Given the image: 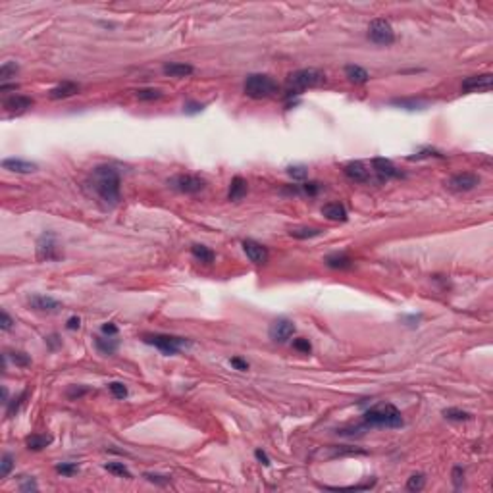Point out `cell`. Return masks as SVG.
I'll return each mask as SVG.
<instances>
[{"label": "cell", "mask_w": 493, "mask_h": 493, "mask_svg": "<svg viewBox=\"0 0 493 493\" xmlns=\"http://www.w3.org/2000/svg\"><path fill=\"white\" fill-rule=\"evenodd\" d=\"M87 187L99 197L100 203L106 206H116L120 203L122 195V177L114 166L100 164L93 168V172L87 177Z\"/></svg>", "instance_id": "1"}, {"label": "cell", "mask_w": 493, "mask_h": 493, "mask_svg": "<svg viewBox=\"0 0 493 493\" xmlns=\"http://www.w3.org/2000/svg\"><path fill=\"white\" fill-rule=\"evenodd\" d=\"M405 424L401 410L391 403H384L378 407H372L364 412L366 428H401Z\"/></svg>", "instance_id": "2"}, {"label": "cell", "mask_w": 493, "mask_h": 493, "mask_svg": "<svg viewBox=\"0 0 493 493\" xmlns=\"http://www.w3.org/2000/svg\"><path fill=\"white\" fill-rule=\"evenodd\" d=\"M243 91L249 99L254 100H264L272 99L280 93V85L272 76L266 74H250L243 83Z\"/></svg>", "instance_id": "3"}, {"label": "cell", "mask_w": 493, "mask_h": 493, "mask_svg": "<svg viewBox=\"0 0 493 493\" xmlns=\"http://www.w3.org/2000/svg\"><path fill=\"white\" fill-rule=\"evenodd\" d=\"M326 83V74L320 71L316 68H303L297 69L293 74H289L287 85H289V95L291 93H299L303 89H311V87H320Z\"/></svg>", "instance_id": "4"}, {"label": "cell", "mask_w": 493, "mask_h": 493, "mask_svg": "<svg viewBox=\"0 0 493 493\" xmlns=\"http://www.w3.org/2000/svg\"><path fill=\"white\" fill-rule=\"evenodd\" d=\"M143 341L147 345H152L158 351H162L164 355H177L183 347L191 345L187 339L177 337V335H168V334H144Z\"/></svg>", "instance_id": "5"}, {"label": "cell", "mask_w": 493, "mask_h": 493, "mask_svg": "<svg viewBox=\"0 0 493 493\" xmlns=\"http://www.w3.org/2000/svg\"><path fill=\"white\" fill-rule=\"evenodd\" d=\"M368 39L379 46H389L395 43V31L386 17H376L368 25Z\"/></svg>", "instance_id": "6"}, {"label": "cell", "mask_w": 493, "mask_h": 493, "mask_svg": "<svg viewBox=\"0 0 493 493\" xmlns=\"http://www.w3.org/2000/svg\"><path fill=\"white\" fill-rule=\"evenodd\" d=\"M170 187L179 193H185V195H197L200 191L206 187V181L200 177V175H193V174H179L175 175L174 179H170Z\"/></svg>", "instance_id": "7"}, {"label": "cell", "mask_w": 493, "mask_h": 493, "mask_svg": "<svg viewBox=\"0 0 493 493\" xmlns=\"http://www.w3.org/2000/svg\"><path fill=\"white\" fill-rule=\"evenodd\" d=\"M480 175L474 174V172H461V174H455L453 177L447 179V189L455 191V193H466V191L476 189L480 185Z\"/></svg>", "instance_id": "8"}, {"label": "cell", "mask_w": 493, "mask_h": 493, "mask_svg": "<svg viewBox=\"0 0 493 493\" xmlns=\"http://www.w3.org/2000/svg\"><path fill=\"white\" fill-rule=\"evenodd\" d=\"M293 334H295V324H293L291 320H287V318L276 320L272 326H270V330H268L270 339H272V341H276V343L289 341V339L293 337Z\"/></svg>", "instance_id": "9"}, {"label": "cell", "mask_w": 493, "mask_h": 493, "mask_svg": "<svg viewBox=\"0 0 493 493\" xmlns=\"http://www.w3.org/2000/svg\"><path fill=\"white\" fill-rule=\"evenodd\" d=\"M37 257L39 260H58L60 258L58 245H56L52 233H45L37 241Z\"/></svg>", "instance_id": "10"}, {"label": "cell", "mask_w": 493, "mask_h": 493, "mask_svg": "<svg viewBox=\"0 0 493 493\" xmlns=\"http://www.w3.org/2000/svg\"><path fill=\"white\" fill-rule=\"evenodd\" d=\"M243 250H245V254H247V258H249L252 264H257V266L266 264L268 258H270V252H268V249H266L264 245L258 243V241H252V239L243 241Z\"/></svg>", "instance_id": "11"}, {"label": "cell", "mask_w": 493, "mask_h": 493, "mask_svg": "<svg viewBox=\"0 0 493 493\" xmlns=\"http://www.w3.org/2000/svg\"><path fill=\"white\" fill-rule=\"evenodd\" d=\"M29 306L37 312H46V314H58L64 308L60 301H56L52 297L46 295H33L29 299Z\"/></svg>", "instance_id": "12"}, {"label": "cell", "mask_w": 493, "mask_h": 493, "mask_svg": "<svg viewBox=\"0 0 493 493\" xmlns=\"http://www.w3.org/2000/svg\"><path fill=\"white\" fill-rule=\"evenodd\" d=\"M372 168H374V172L378 174L379 181H387V179H393V177H403L401 170H397V168L393 166V162L387 158H374L372 160Z\"/></svg>", "instance_id": "13"}, {"label": "cell", "mask_w": 493, "mask_h": 493, "mask_svg": "<svg viewBox=\"0 0 493 493\" xmlns=\"http://www.w3.org/2000/svg\"><path fill=\"white\" fill-rule=\"evenodd\" d=\"M35 104V100L31 97H25V95H14L10 99L4 100V110L10 112V114H23L27 112L31 106Z\"/></svg>", "instance_id": "14"}, {"label": "cell", "mask_w": 493, "mask_h": 493, "mask_svg": "<svg viewBox=\"0 0 493 493\" xmlns=\"http://www.w3.org/2000/svg\"><path fill=\"white\" fill-rule=\"evenodd\" d=\"M345 175L349 177L351 181H357V183H366L370 181V170L360 162V160H353L349 162L347 166L343 168Z\"/></svg>", "instance_id": "15"}, {"label": "cell", "mask_w": 493, "mask_h": 493, "mask_svg": "<svg viewBox=\"0 0 493 493\" xmlns=\"http://www.w3.org/2000/svg\"><path fill=\"white\" fill-rule=\"evenodd\" d=\"M491 74H482V76L466 77L463 81V91L474 93V91H489L491 89Z\"/></svg>", "instance_id": "16"}, {"label": "cell", "mask_w": 493, "mask_h": 493, "mask_svg": "<svg viewBox=\"0 0 493 493\" xmlns=\"http://www.w3.org/2000/svg\"><path fill=\"white\" fill-rule=\"evenodd\" d=\"M2 168L8 172H14V174H31V172H37V164L29 162V160H22V158H4L2 160Z\"/></svg>", "instance_id": "17"}, {"label": "cell", "mask_w": 493, "mask_h": 493, "mask_svg": "<svg viewBox=\"0 0 493 493\" xmlns=\"http://www.w3.org/2000/svg\"><path fill=\"white\" fill-rule=\"evenodd\" d=\"M79 93V83H74V81H64V83L56 85L54 89L48 91V97L52 100H62V99H69Z\"/></svg>", "instance_id": "18"}, {"label": "cell", "mask_w": 493, "mask_h": 493, "mask_svg": "<svg viewBox=\"0 0 493 493\" xmlns=\"http://www.w3.org/2000/svg\"><path fill=\"white\" fill-rule=\"evenodd\" d=\"M322 214L330 222H347V208L341 203H327V205H324L322 206Z\"/></svg>", "instance_id": "19"}, {"label": "cell", "mask_w": 493, "mask_h": 493, "mask_svg": "<svg viewBox=\"0 0 493 493\" xmlns=\"http://www.w3.org/2000/svg\"><path fill=\"white\" fill-rule=\"evenodd\" d=\"M247 191H249L247 181H245L241 175H235V177L231 179V183H229L228 198L229 200H233V203H237V200H241V198L247 195Z\"/></svg>", "instance_id": "20"}, {"label": "cell", "mask_w": 493, "mask_h": 493, "mask_svg": "<svg viewBox=\"0 0 493 493\" xmlns=\"http://www.w3.org/2000/svg\"><path fill=\"white\" fill-rule=\"evenodd\" d=\"M324 262H326V266L332 268V270H349L351 266H353V258H351L349 254H345V252H334V254L326 257Z\"/></svg>", "instance_id": "21"}, {"label": "cell", "mask_w": 493, "mask_h": 493, "mask_svg": "<svg viewBox=\"0 0 493 493\" xmlns=\"http://www.w3.org/2000/svg\"><path fill=\"white\" fill-rule=\"evenodd\" d=\"M162 71L170 77H189L195 71V68L189 64H181V62H170V64H164Z\"/></svg>", "instance_id": "22"}, {"label": "cell", "mask_w": 493, "mask_h": 493, "mask_svg": "<svg viewBox=\"0 0 493 493\" xmlns=\"http://www.w3.org/2000/svg\"><path fill=\"white\" fill-rule=\"evenodd\" d=\"M345 77L349 79L351 83L364 85V83H368V79H370V74H368V71H366L364 68H360V66L349 64V66H345Z\"/></svg>", "instance_id": "23"}, {"label": "cell", "mask_w": 493, "mask_h": 493, "mask_svg": "<svg viewBox=\"0 0 493 493\" xmlns=\"http://www.w3.org/2000/svg\"><path fill=\"white\" fill-rule=\"evenodd\" d=\"M52 443V437L46 435V433H33L25 440V445L29 451H43L45 447H48Z\"/></svg>", "instance_id": "24"}, {"label": "cell", "mask_w": 493, "mask_h": 493, "mask_svg": "<svg viewBox=\"0 0 493 493\" xmlns=\"http://www.w3.org/2000/svg\"><path fill=\"white\" fill-rule=\"evenodd\" d=\"M191 254L197 258L198 262H203V264H212L214 262V252L206 245H193L191 247Z\"/></svg>", "instance_id": "25"}, {"label": "cell", "mask_w": 493, "mask_h": 493, "mask_svg": "<svg viewBox=\"0 0 493 493\" xmlns=\"http://www.w3.org/2000/svg\"><path fill=\"white\" fill-rule=\"evenodd\" d=\"M95 345H97V349H99V353H102V355H114L116 351H118V341L116 339H110V337H95Z\"/></svg>", "instance_id": "26"}, {"label": "cell", "mask_w": 493, "mask_h": 493, "mask_svg": "<svg viewBox=\"0 0 493 493\" xmlns=\"http://www.w3.org/2000/svg\"><path fill=\"white\" fill-rule=\"evenodd\" d=\"M289 235L293 239H312V237L322 235V229L320 228H295L289 231Z\"/></svg>", "instance_id": "27"}, {"label": "cell", "mask_w": 493, "mask_h": 493, "mask_svg": "<svg viewBox=\"0 0 493 493\" xmlns=\"http://www.w3.org/2000/svg\"><path fill=\"white\" fill-rule=\"evenodd\" d=\"M104 468H106L110 474H116V476H120V478H131V472L127 470V466L123 463H108L104 464Z\"/></svg>", "instance_id": "28"}, {"label": "cell", "mask_w": 493, "mask_h": 493, "mask_svg": "<svg viewBox=\"0 0 493 493\" xmlns=\"http://www.w3.org/2000/svg\"><path fill=\"white\" fill-rule=\"evenodd\" d=\"M443 416L447 420H455V422H464V420H470V412L461 409H445L443 410Z\"/></svg>", "instance_id": "29"}, {"label": "cell", "mask_w": 493, "mask_h": 493, "mask_svg": "<svg viewBox=\"0 0 493 493\" xmlns=\"http://www.w3.org/2000/svg\"><path fill=\"white\" fill-rule=\"evenodd\" d=\"M426 486V476L424 474H412L407 482V489L409 491H422Z\"/></svg>", "instance_id": "30"}, {"label": "cell", "mask_w": 493, "mask_h": 493, "mask_svg": "<svg viewBox=\"0 0 493 493\" xmlns=\"http://www.w3.org/2000/svg\"><path fill=\"white\" fill-rule=\"evenodd\" d=\"M17 69H20V66H17L15 62H4V64L0 66V79H2V83H4L6 79H10V77H15Z\"/></svg>", "instance_id": "31"}, {"label": "cell", "mask_w": 493, "mask_h": 493, "mask_svg": "<svg viewBox=\"0 0 493 493\" xmlns=\"http://www.w3.org/2000/svg\"><path fill=\"white\" fill-rule=\"evenodd\" d=\"M8 357L12 358V362L20 368H27L31 366V358L27 353H22V351H14V353H8Z\"/></svg>", "instance_id": "32"}, {"label": "cell", "mask_w": 493, "mask_h": 493, "mask_svg": "<svg viewBox=\"0 0 493 493\" xmlns=\"http://www.w3.org/2000/svg\"><path fill=\"white\" fill-rule=\"evenodd\" d=\"M135 97L139 100H158L162 97V93L158 89H139V91H135Z\"/></svg>", "instance_id": "33"}, {"label": "cell", "mask_w": 493, "mask_h": 493, "mask_svg": "<svg viewBox=\"0 0 493 493\" xmlns=\"http://www.w3.org/2000/svg\"><path fill=\"white\" fill-rule=\"evenodd\" d=\"M12 468H14V457L10 455V453L2 455V463H0V476H2V478H8V474L12 472Z\"/></svg>", "instance_id": "34"}, {"label": "cell", "mask_w": 493, "mask_h": 493, "mask_svg": "<svg viewBox=\"0 0 493 493\" xmlns=\"http://www.w3.org/2000/svg\"><path fill=\"white\" fill-rule=\"evenodd\" d=\"M287 174H289V177H293V179H297V181H303V179H306V175H308V168L306 166H289Z\"/></svg>", "instance_id": "35"}, {"label": "cell", "mask_w": 493, "mask_h": 493, "mask_svg": "<svg viewBox=\"0 0 493 493\" xmlns=\"http://www.w3.org/2000/svg\"><path fill=\"white\" fill-rule=\"evenodd\" d=\"M108 389H110V393L114 395L116 399H125V397H127V387L123 386L122 381H112V384H108Z\"/></svg>", "instance_id": "36"}, {"label": "cell", "mask_w": 493, "mask_h": 493, "mask_svg": "<svg viewBox=\"0 0 493 493\" xmlns=\"http://www.w3.org/2000/svg\"><path fill=\"white\" fill-rule=\"evenodd\" d=\"M77 470H79V466H77L76 463H60V464H56V472H58V474H62V476H74V474H77Z\"/></svg>", "instance_id": "37"}, {"label": "cell", "mask_w": 493, "mask_h": 493, "mask_svg": "<svg viewBox=\"0 0 493 493\" xmlns=\"http://www.w3.org/2000/svg\"><path fill=\"white\" fill-rule=\"evenodd\" d=\"M293 349L299 351V353H304V355H308L312 351V345L308 339H304V337H299V339H295L293 341Z\"/></svg>", "instance_id": "38"}, {"label": "cell", "mask_w": 493, "mask_h": 493, "mask_svg": "<svg viewBox=\"0 0 493 493\" xmlns=\"http://www.w3.org/2000/svg\"><path fill=\"white\" fill-rule=\"evenodd\" d=\"M25 395H27V393L23 391V393L20 395L17 399H14V401H12V403H8V416H10V418H12V416H14V414H15V412H17V409H20V405H22V401H23V399H25Z\"/></svg>", "instance_id": "39"}, {"label": "cell", "mask_w": 493, "mask_h": 493, "mask_svg": "<svg viewBox=\"0 0 493 493\" xmlns=\"http://www.w3.org/2000/svg\"><path fill=\"white\" fill-rule=\"evenodd\" d=\"M144 478L152 484H158V486H166L170 482V476H160V474H144Z\"/></svg>", "instance_id": "40"}, {"label": "cell", "mask_w": 493, "mask_h": 493, "mask_svg": "<svg viewBox=\"0 0 493 493\" xmlns=\"http://www.w3.org/2000/svg\"><path fill=\"white\" fill-rule=\"evenodd\" d=\"M393 104H397V106H407L409 110H414V108H418V106H424L422 100H393Z\"/></svg>", "instance_id": "41"}, {"label": "cell", "mask_w": 493, "mask_h": 493, "mask_svg": "<svg viewBox=\"0 0 493 493\" xmlns=\"http://www.w3.org/2000/svg\"><path fill=\"white\" fill-rule=\"evenodd\" d=\"M229 364L233 366L235 370H239V372H247L249 370V362L247 360H243V358H239V357H233L231 360H229Z\"/></svg>", "instance_id": "42"}, {"label": "cell", "mask_w": 493, "mask_h": 493, "mask_svg": "<svg viewBox=\"0 0 493 493\" xmlns=\"http://www.w3.org/2000/svg\"><path fill=\"white\" fill-rule=\"evenodd\" d=\"M463 480H464V470L461 466H455V468H453V484H455V487L463 486Z\"/></svg>", "instance_id": "43"}, {"label": "cell", "mask_w": 493, "mask_h": 493, "mask_svg": "<svg viewBox=\"0 0 493 493\" xmlns=\"http://www.w3.org/2000/svg\"><path fill=\"white\" fill-rule=\"evenodd\" d=\"M2 332H8V330H12V326H14V322H12V318H10V314H8L6 311H2Z\"/></svg>", "instance_id": "44"}, {"label": "cell", "mask_w": 493, "mask_h": 493, "mask_svg": "<svg viewBox=\"0 0 493 493\" xmlns=\"http://www.w3.org/2000/svg\"><path fill=\"white\" fill-rule=\"evenodd\" d=\"M102 334L108 335V337H112V335L118 334V326H116V324H112V322H106V324L102 326Z\"/></svg>", "instance_id": "45"}, {"label": "cell", "mask_w": 493, "mask_h": 493, "mask_svg": "<svg viewBox=\"0 0 493 493\" xmlns=\"http://www.w3.org/2000/svg\"><path fill=\"white\" fill-rule=\"evenodd\" d=\"M254 457H257L258 463H262L264 466H270V459H268V455H266L262 449H257V451H254Z\"/></svg>", "instance_id": "46"}, {"label": "cell", "mask_w": 493, "mask_h": 493, "mask_svg": "<svg viewBox=\"0 0 493 493\" xmlns=\"http://www.w3.org/2000/svg\"><path fill=\"white\" fill-rule=\"evenodd\" d=\"M20 489L22 491H37L39 487H37V484H35V480H27V482H23L22 486H20Z\"/></svg>", "instance_id": "47"}, {"label": "cell", "mask_w": 493, "mask_h": 493, "mask_svg": "<svg viewBox=\"0 0 493 493\" xmlns=\"http://www.w3.org/2000/svg\"><path fill=\"white\" fill-rule=\"evenodd\" d=\"M87 393V389L85 387H81V389H77V387H74V389H69L68 391V397L69 399H76V397H81V395Z\"/></svg>", "instance_id": "48"}, {"label": "cell", "mask_w": 493, "mask_h": 493, "mask_svg": "<svg viewBox=\"0 0 493 493\" xmlns=\"http://www.w3.org/2000/svg\"><path fill=\"white\" fill-rule=\"evenodd\" d=\"M79 326H81V320L77 318V316H71V318L68 320V330H79Z\"/></svg>", "instance_id": "49"}, {"label": "cell", "mask_w": 493, "mask_h": 493, "mask_svg": "<svg viewBox=\"0 0 493 493\" xmlns=\"http://www.w3.org/2000/svg\"><path fill=\"white\" fill-rule=\"evenodd\" d=\"M56 339H58V335H50V337L46 339V343H48V345H50L52 349H56V347L60 345V341H56Z\"/></svg>", "instance_id": "50"}, {"label": "cell", "mask_w": 493, "mask_h": 493, "mask_svg": "<svg viewBox=\"0 0 493 493\" xmlns=\"http://www.w3.org/2000/svg\"><path fill=\"white\" fill-rule=\"evenodd\" d=\"M198 110H203V106H198V104H187L185 106V112H198Z\"/></svg>", "instance_id": "51"}, {"label": "cell", "mask_w": 493, "mask_h": 493, "mask_svg": "<svg viewBox=\"0 0 493 493\" xmlns=\"http://www.w3.org/2000/svg\"><path fill=\"white\" fill-rule=\"evenodd\" d=\"M2 403H4V405H8V403H10V401H8V389H6V387H2Z\"/></svg>", "instance_id": "52"}]
</instances>
